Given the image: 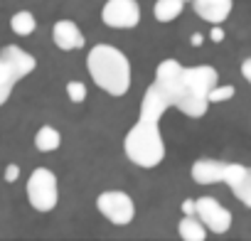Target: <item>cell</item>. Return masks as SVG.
<instances>
[{"instance_id":"9c48e42d","label":"cell","mask_w":251,"mask_h":241,"mask_svg":"<svg viewBox=\"0 0 251 241\" xmlns=\"http://www.w3.org/2000/svg\"><path fill=\"white\" fill-rule=\"evenodd\" d=\"M52 40H54V45H57L62 52L81 49V47L86 45L84 32H81L79 25L72 23V20H57L54 27H52Z\"/></svg>"},{"instance_id":"7a4b0ae2","label":"cell","mask_w":251,"mask_h":241,"mask_svg":"<svg viewBox=\"0 0 251 241\" xmlns=\"http://www.w3.org/2000/svg\"><path fill=\"white\" fill-rule=\"evenodd\" d=\"M170 98L165 96V91L160 89L158 81H153L141 101V116L136 120V126L126 133L123 141V150L133 165L138 168H158L165 160V143L160 136V118L163 113L170 108Z\"/></svg>"},{"instance_id":"9a60e30c","label":"cell","mask_w":251,"mask_h":241,"mask_svg":"<svg viewBox=\"0 0 251 241\" xmlns=\"http://www.w3.org/2000/svg\"><path fill=\"white\" fill-rule=\"evenodd\" d=\"M185 10V0H155L153 15L158 23H173Z\"/></svg>"},{"instance_id":"44dd1931","label":"cell","mask_w":251,"mask_h":241,"mask_svg":"<svg viewBox=\"0 0 251 241\" xmlns=\"http://www.w3.org/2000/svg\"><path fill=\"white\" fill-rule=\"evenodd\" d=\"M209 40H212V42H222V40H224V30H222L219 25H212V32H209Z\"/></svg>"},{"instance_id":"603a6c76","label":"cell","mask_w":251,"mask_h":241,"mask_svg":"<svg viewBox=\"0 0 251 241\" xmlns=\"http://www.w3.org/2000/svg\"><path fill=\"white\" fill-rule=\"evenodd\" d=\"M182 214H195V199H185L182 202Z\"/></svg>"},{"instance_id":"ffe728a7","label":"cell","mask_w":251,"mask_h":241,"mask_svg":"<svg viewBox=\"0 0 251 241\" xmlns=\"http://www.w3.org/2000/svg\"><path fill=\"white\" fill-rule=\"evenodd\" d=\"M20 177V168L15 165V163H10L8 168H5V182H15Z\"/></svg>"},{"instance_id":"e0dca14e","label":"cell","mask_w":251,"mask_h":241,"mask_svg":"<svg viewBox=\"0 0 251 241\" xmlns=\"http://www.w3.org/2000/svg\"><path fill=\"white\" fill-rule=\"evenodd\" d=\"M35 27H37V23H35V15H32L30 10H20V13H15V15L10 18V30H13L18 37L32 35Z\"/></svg>"},{"instance_id":"8992f818","label":"cell","mask_w":251,"mask_h":241,"mask_svg":"<svg viewBox=\"0 0 251 241\" xmlns=\"http://www.w3.org/2000/svg\"><path fill=\"white\" fill-rule=\"evenodd\" d=\"M101 20L113 30H131L141 23V5L136 0H106Z\"/></svg>"},{"instance_id":"d6986e66","label":"cell","mask_w":251,"mask_h":241,"mask_svg":"<svg viewBox=\"0 0 251 241\" xmlns=\"http://www.w3.org/2000/svg\"><path fill=\"white\" fill-rule=\"evenodd\" d=\"M67 96H69L72 103H84V101H86V86L74 79V81L67 84Z\"/></svg>"},{"instance_id":"5bb4252c","label":"cell","mask_w":251,"mask_h":241,"mask_svg":"<svg viewBox=\"0 0 251 241\" xmlns=\"http://www.w3.org/2000/svg\"><path fill=\"white\" fill-rule=\"evenodd\" d=\"M177 231H180V236L185 241H204L209 229L204 226V221L197 214H185L180 219V224H177Z\"/></svg>"},{"instance_id":"30bf717a","label":"cell","mask_w":251,"mask_h":241,"mask_svg":"<svg viewBox=\"0 0 251 241\" xmlns=\"http://www.w3.org/2000/svg\"><path fill=\"white\" fill-rule=\"evenodd\" d=\"M192 8L195 13L209 23V25H222L234 8V0H192Z\"/></svg>"},{"instance_id":"277c9868","label":"cell","mask_w":251,"mask_h":241,"mask_svg":"<svg viewBox=\"0 0 251 241\" xmlns=\"http://www.w3.org/2000/svg\"><path fill=\"white\" fill-rule=\"evenodd\" d=\"M27 199L32 204V209L37 212H52L59 202V185H57V175L47 168H37L32 170L30 180H27Z\"/></svg>"},{"instance_id":"52a82bcc","label":"cell","mask_w":251,"mask_h":241,"mask_svg":"<svg viewBox=\"0 0 251 241\" xmlns=\"http://www.w3.org/2000/svg\"><path fill=\"white\" fill-rule=\"evenodd\" d=\"M195 214L214 234H226L231 229V212L224 204H219L214 197H197L195 199Z\"/></svg>"},{"instance_id":"5b68a950","label":"cell","mask_w":251,"mask_h":241,"mask_svg":"<svg viewBox=\"0 0 251 241\" xmlns=\"http://www.w3.org/2000/svg\"><path fill=\"white\" fill-rule=\"evenodd\" d=\"M96 209L116 226H126L131 224L136 217V204L131 199L128 192H121V190H106L96 197Z\"/></svg>"},{"instance_id":"d4e9b609","label":"cell","mask_w":251,"mask_h":241,"mask_svg":"<svg viewBox=\"0 0 251 241\" xmlns=\"http://www.w3.org/2000/svg\"><path fill=\"white\" fill-rule=\"evenodd\" d=\"M185 3H192V0H185Z\"/></svg>"},{"instance_id":"cb8c5ba5","label":"cell","mask_w":251,"mask_h":241,"mask_svg":"<svg viewBox=\"0 0 251 241\" xmlns=\"http://www.w3.org/2000/svg\"><path fill=\"white\" fill-rule=\"evenodd\" d=\"M190 42H192V45H195V47H200V45H202V42H204V37H202V35H200V32H195V35H192V37H190Z\"/></svg>"},{"instance_id":"ac0fdd59","label":"cell","mask_w":251,"mask_h":241,"mask_svg":"<svg viewBox=\"0 0 251 241\" xmlns=\"http://www.w3.org/2000/svg\"><path fill=\"white\" fill-rule=\"evenodd\" d=\"M234 94H236L234 86H222V84H217V86L209 91V103H224V101L234 98Z\"/></svg>"},{"instance_id":"ba28073f","label":"cell","mask_w":251,"mask_h":241,"mask_svg":"<svg viewBox=\"0 0 251 241\" xmlns=\"http://www.w3.org/2000/svg\"><path fill=\"white\" fill-rule=\"evenodd\" d=\"M224 185L234 192V197L251 209V168L241 163H229L224 172Z\"/></svg>"},{"instance_id":"2e32d148","label":"cell","mask_w":251,"mask_h":241,"mask_svg":"<svg viewBox=\"0 0 251 241\" xmlns=\"http://www.w3.org/2000/svg\"><path fill=\"white\" fill-rule=\"evenodd\" d=\"M62 145V133L52 126H42L37 133H35V148L40 153H52Z\"/></svg>"},{"instance_id":"6da1fadb","label":"cell","mask_w":251,"mask_h":241,"mask_svg":"<svg viewBox=\"0 0 251 241\" xmlns=\"http://www.w3.org/2000/svg\"><path fill=\"white\" fill-rule=\"evenodd\" d=\"M155 81L177 111L190 118H202L209 111V91L219 84V74L214 67L185 69L177 59H163L158 64Z\"/></svg>"},{"instance_id":"3957f363","label":"cell","mask_w":251,"mask_h":241,"mask_svg":"<svg viewBox=\"0 0 251 241\" xmlns=\"http://www.w3.org/2000/svg\"><path fill=\"white\" fill-rule=\"evenodd\" d=\"M86 69L99 89L111 96H126L131 89V62L113 45H96L86 57Z\"/></svg>"},{"instance_id":"7c38bea8","label":"cell","mask_w":251,"mask_h":241,"mask_svg":"<svg viewBox=\"0 0 251 241\" xmlns=\"http://www.w3.org/2000/svg\"><path fill=\"white\" fill-rule=\"evenodd\" d=\"M0 57H5L15 69H18V74L25 79V76H30L32 72H35V67H37V59L30 54V52H25V49H20V47H15V45H5L3 49H0Z\"/></svg>"},{"instance_id":"4fadbf2b","label":"cell","mask_w":251,"mask_h":241,"mask_svg":"<svg viewBox=\"0 0 251 241\" xmlns=\"http://www.w3.org/2000/svg\"><path fill=\"white\" fill-rule=\"evenodd\" d=\"M23 76L18 74V69L5 59V57H0V106L8 103V98L13 96V89L15 84L20 81Z\"/></svg>"},{"instance_id":"8fae6325","label":"cell","mask_w":251,"mask_h":241,"mask_svg":"<svg viewBox=\"0 0 251 241\" xmlns=\"http://www.w3.org/2000/svg\"><path fill=\"white\" fill-rule=\"evenodd\" d=\"M226 165L224 160H212V158H202L192 165L190 175L195 182L200 185H214V182H224V172H226Z\"/></svg>"},{"instance_id":"7402d4cb","label":"cell","mask_w":251,"mask_h":241,"mask_svg":"<svg viewBox=\"0 0 251 241\" xmlns=\"http://www.w3.org/2000/svg\"><path fill=\"white\" fill-rule=\"evenodd\" d=\"M241 76H244V79H246V81L251 84V57L241 62Z\"/></svg>"}]
</instances>
